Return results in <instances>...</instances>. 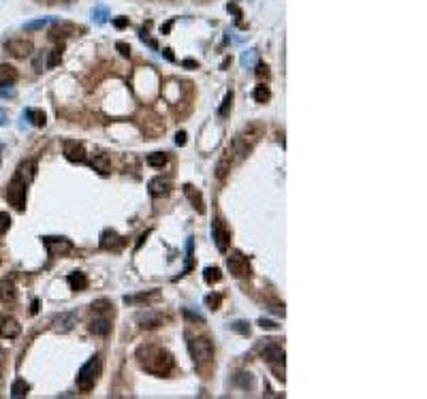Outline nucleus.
<instances>
[{
  "instance_id": "13",
  "label": "nucleus",
  "mask_w": 427,
  "mask_h": 399,
  "mask_svg": "<svg viewBox=\"0 0 427 399\" xmlns=\"http://www.w3.org/2000/svg\"><path fill=\"white\" fill-rule=\"evenodd\" d=\"M43 244L47 245L51 256H62L64 252L73 250V244L67 237H43Z\"/></svg>"
},
{
  "instance_id": "42",
  "label": "nucleus",
  "mask_w": 427,
  "mask_h": 399,
  "mask_svg": "<svg viewBox=\"0 0 427 399\" xmlns=\"http://www.w3.org/2000/svg\"><path fill=\"white\" fill-rule=\"evenodd\" d=\"M256 77L263 79V77H269V70L265 64H256Z\"/></svg>"
},
{
  "instance_id": "10",
  "label": "nucleus",
  "mask_w": 427,
  "mask_h": 399,
  "mask_svg": "<svg viewBox=\"0 0 427 399\" xmlns=\"http://www.w3.org/2000/svg\"><path fill=\"white\" fill-rule=\"evenodd\" d=\"M261 355H263V359H265L269 365H284V356L286 355H284L282 346L269 342L267 346H263V348H261Z\"/></svg>"
},
{
  "instance_id": "9",
  "label": "nucleus",
  "mask_w": 427,
  "mask_h": 399,
  "mask_svg": "<svg viewBox=\"0 0 427 399\" xmlns=\"http://www.w3.org/2000/svg\"><path fill=\"white\" fill-rule=\"evenodd\" d=\"M22 333V325L17 322L13 316L9 314H2L0 316V337L4 339H15L17 335Z\"/></svg>"
},
{
  "instance_id": "46",
  "label": "nucleus",
  "mask_w": 427,
  "mask_h": 399,
  "mask_svg": "<svg viewBox=\"0 0 427 399\" xmlns=\"http://www.w3.org/2000/svg\"><path fill=\"white\" fill-rule=\"evenodd\" d=\"M175 143H178V145H186V133L184 131H180L178 134H175Z\"/></svg>"
},
{
  "instance_id": "7",
  "label": "nucleus",
  "mask_w": 427,
  "mask_h": 399,
  "mask_svg": "<svg viewBox=\"0 0 427 399\" xmlns=\"http://www.w3.org/2000/svg\"><path fill=\"white\" fill-rule=\"evenodd\" d=\"M212 237H214V242H216V248H218L220 252L229 250L231 233H229V228H226V224L220 218H214V222H212Z\"/></svg>"
},
{
  "instance_id": "30",
  "label": "nucleus",
  "mask_w": 427,
  "mask_h": 399,
  "mask_svg": "<svg viewBox=\"0 0 427 399\" xmlns=\"http://www.w3.org/2000/svg\"><path fill=\"white\" fill-rule=\"evenodd\" d=\"M60 60H62V45L49 51V58L45 60V66H47V68H54V66H58V64H60Z\"/></svg>"
},
{
  "instance_id": "33",
  "label": "nucleus",
  "mask_w": 427,
  "mask_h": 399,
  "mask_svg": "<svg viewBox=\"0 0 427 399\" xmlns=\"http://www.w3.org/2000/svg\"><path fill=\"white\" fill-rule=\"evenodd\" d=\"M49 22H51L49 17H41V20H34V22L24 23V30H39V28H43L45 23H49Z\"/></svg>"
},
{
  "instance_id": "20",
  "label": "nucleus",
  "mask_w": 427,
  "mask_h": 399,
  "mask_svg": "<svg viewBox=\"0 0 427 399\" xmlns=\"http://www.w3.org/2000/svg\"><path fill=\"white\" fill-rule=\"evenodd\" d=\"M111 331V320L105 318V316H98L90 322V333H94V335H109Z\"/></svg>"
},
{
  "instance_id": "32",
  "label": "nucleus",
  "mask_w": 427,
  "mask_h": 399,
  "mask_svg": "<svg viewBox=\"0 0 427 399\" xmlns=\"http://www.w3.org/2000/svg\"><path fill=\"white\" fill-rule=\"evenodd\" d=\"M231 107H233V90L226 92L225 101H222V107L218 109V115H220V117H226V115H229V111H231Z\"/></svg>"
},
{
  "instance_id": "3",
  "label": "nucleus",
  "mask_w": 427,
  "mask_h": 399,
  "mask_svg": "<svg viewBox=\"0 0 427 399\" xmlns=\"http://www.w3.org/2000/svg\"><path fill=\"white\" fill-rule=\"evenodd\" d=\"M28 184H30V177H26V173L22 169H17L13 179L7 188V201L9 205H13L17 211L26 209V199H28Z\"/></svg>"
},
{
  "instance_id": "47",
  "label": "nucleus",
  "mask_w": 427,
  "mask_h": 399,
  "mask_svg": "<svg viewBox=\"0 0 427 399\" xmlns=\"http://www.w3.org/2000/svg\"><path fill=\"white\" fill-rule=\"evenodd\" d=\"M182 64H184V66H186V68H197V66H199V64H197L195 60H184Z\"/></svg>"
},
{
  "instance_id": "26",
  "label": "nucleus",
  "mask_w": 427,
  "mask_h": 399,
  "mask_svg": "<svg viewBox=\"0 0 427 399\" xmlns=\"http://www.w3.org/2000/svg\"><path fill=\"white\" fill-rule=\"evenodd\" d=\"M145 162H148L150 167H154V169H162L169 162V156L165 154V152H154V154H150L148 158H145Z\"/></svg>"
},
{
  "instance_id": "38",
  "label": "nucleus",
  "mask_w": 427,
  "mask_h": 399,
  "mask_svg": "<svg viewBox=\"0 0 427 399\" xmlns=\"http://www.w3.org/2000/svg\"><path fill=\"white\" fill-rule=\"evenodd\" d=\"M259 327H261V329H267V331H276V329H278L276 322H273V320H267V318H261V320H259Z\"/></svg>"
},
{
  "instance_id": "39",
  "label": "nucleus",
  "mask_w": 427,
  "mask_h": 399,
  "mask_svg": "<svg viewBox=\"0 0 427 399\" xmlns=\"http://www.w3.org/2000/svg\"><path fill=\"white\" fill-rule=\"evenodd\" d=\"M92 15L96 17V22H105V20H107V11H105V7H96L94 11H92Z\"/></svg>"
},
{
  "instance_id": "37",
  "label": "nucleus",
  "mask_w": 427,
  "mask_h": 399,
  "mask_svg": "<svg viewBox=\"0 0 427 399\" xmlns=\"http://www.w3.org/2000/svg\"><path fill=\"white\" fill-rule=\"evenodd\" d=\"M9 226H11V216L4 214V211H0V235L7 233Z\"/></svg>"
},
{
  "instance_id": "50",
  "label": "nucleus",
  "mask_w": 427,
  "mask_h": 399,
  "mask_svg": "<svg viewBox=\"0 0 427 399\" xmlns=\"http://www.w3.org/2000/svg\"><path fill=\"white\" fill-rule=\"evenodd\" d=\"M4 122H7V113H4V111L0 109V124H4Z\"/></svg>"
},
{
  "instance_id": "16",
  "label": "nucleus",
  "mask_w": 427,
  "mask_h": 399,
  "mask_svg": "<svg viewBox=\"0 0 427 399\" xmlns=\"http://www.w3.org/2000/svg\"><path fill=\"white\" fill-rule=\"evenodd\" d=\"M137 322L141 329H156L162 325V316L158 312H152V310H148V312H141L137 316Z\"/></svg>"
},
{
  "instance_id": "54",
  "label": "nucleus",
  "mask_w": 427,
  "mask_h": 399,
  "mask_svg": "<svg viewBox=\"0 0 427 399\" xmlns=\"http://www.w3.org/2000/svg\"><path fill=\"white\" fill-rule=\"evenodd\" d=\"M0 152H2V145H0Z\"/></svg>"
},
{
  "instance_id": "49",
  "label": "nucleus",
  "mask_w": 427,
  "mask_h": 399,
  "mask_svg": "<svg viewBox=\"0 0 427 399\" xmlns=\"http://www.w3.org/2000/svg\"><path fill=\"white\" fill-rule=\"evenodd\" d=\"M13 90H2V88H0V96H13Z\"/></svg>"
},
{
  "instance_id": "51",
  "label": "nucleus",
  "mask_w": 427,
  "mask_h": 399,
  "mask_svg": "<svg viewBox=\"0 0 427 399\" xmlns=\"http://www.w3.org/2000/svg\"><path fill=\"white\" fill-rule=\"evenodd\" d=\"M37 310H39V301L34 299V301H32V314H37Z\"/></svg>"
},
{
  "instance_id": "29",
  "label": "nucleus",
  "mask_w": 427,
  "mask_h": 399,
  "mask_svg": "<svg viewBox=\"0 0 427 399\" xmlns=\"http://www.w3.org/2000/svg\"><path fill=\"white\" fill-rule=\"evenodd\" d=\"M269 96H271V92H269L267 86H256L254 90H252V98H254L256 103H267Z\"/></svg>"
},
{
  "instance_id": "5",
  "label": "nucleus",
  "mask_w": 427,
  "mask_h": 399,
  "mask_svg": "<svg viewBox=\"0 0 427 399\" xmlns=\"http://www.w3.org/2000/svg\"><path fill=\"white\" fill-rule=\"evenodd\" d=\"M188 350H190V356H192V361H195L197 369H205L207 365H212V361H214V344L209 342L207 337L192 339V342L188 344Z\"/></svg>"
},
{
  "instance_id": "8",
  "label": "nucleus",
  "mask_w": 427,
  "mask_h": 399,
  "mask_svg": "<svg viewBox=\"0 0 427 399\" xmlns=\"http://www.w3.org/2000/svg\"><path fill=\"white\" fill-rule=\"evenodd\" d=\"M124 244H126V239L120 237V235L115 233V231H111V228H107V231L101 233V242H98V245H101L103 250H109V252L122 250V248H124Z\"/></svg>"
},
{
  "instance_id": "19",
  "label": "nucleus",
  "mask_w": 427,
  "mask_h": 399,
  "mask_svg": "<svg viewBox=\"0 0 427 399\" xmlns=\"http://www.w3.org/2000/svg\"><path fill=\"white\" fill-rule=\"evenodd\" d=\"M184 195L188 197V201L192 203V207H195L199 214H205V203H203V197H201V192L199 190H195L192 186H188L186 184L184 186Z\"/></svg>"
},
{
  "instance_id": "52",
  "label": "nucleus",
  "mask_w": 427,
  "mask_h": 399,
  "mask_svg": "<svg viewBox=\"0 0 427 399\" xmlns=\"http://www.w3.org/2000/svg\"><path fill=\"white\" fill-rule=\"evenodd\" d=\"M169 30H171V22H169V23H165V26H162V32H169Z\"/></svg>"
},
{
  "instance_id": "17",
  "label": "nucleus",
  "mask_w": 427,
  "mask_h": 399,
  "mask_svg": "<svg viewBox=\"0 0 427 399\" xmlns=\"http://www.w3.org/2000/svg\"><path fill=\"white\" fill-rule=\"evenodd\" d=\"M17 77H20V73H17L15 66H11V64H0V88L13 86Z\"/></svg>"
},
{
  "instance_id": "21",
  "label": "nucleus",
  "mask_w": 427,
  "mask_h": 399,
  "mask_svg": "<svg viewBox=\"0 0 427 399\" xmlns=\"http://www.w3.org/2000/svg\"><path fill=\"white\" fill-rule=\"evenodd\" d=\"M24 117L30 122L32 126H37V128H43L45 124H47V117H45V113L41 109H26Z\"/></svg>"
},
{
  "instance_id": "12",
  "label": "nucleus",
  "mask_w": 427,
  "mask_h": 399,
  "mask_svg": "<svg viewBox=\"0 0 427 399\" xmlns=\"http://www.w3.org/2000/svg\"><path fill=\"white\" fill-rule=\"evenodd\" d=\"M4 49L15 58H26L32 54V43L28 39H11L9 43L4 45Z\"/></svg>"
},
{
  "instance_id": "44",
  "label": "nucleus",
  "mask_w": 427,
  "mask_h": 399,
  "mask_svg": "<svg viewBox=\"0 0 427 399\" xmlns=\"http://www.w3.org/2000/svg\"><path fill=\"white\" fill-rule=\"evenodd\" d=\"M184 314L188 316L190 320H199V322H203V320H205V318H203L201 314H197V312H190V310H184Z\"/></svg>"
},
{
  "instance_id": "35",
  "label": "nucleus",
  "mask_w": 427,
  "mask_h": 399,
  "mask_svg": "<svg viewBox=\"0 0 427 399\" xmlns=\"http://www.w3.org/2000/svg\"><path fill=\"white\" fill-rule=\"evenodd\" d=\"M231 329H233V331H237V333H242V335H250V325H248L246 320H237V322H233Z\"/></svg>"
},
{
  "instance_id": "34",
  "label": "nucleus",
  "mask_w": 427,
  "mask_h": 399,
  "mask_svg": "<svg viewBox=\"0 0 427 399\" xmlns=\"http://www.w3.org/2000/svg\"><path fill=\"white\" fill-rule=\"evenodd\" d=\"M205 303H207V308L209 310H218L220 308V303H222V295H218V292H212V295H207L205 297Z\"/></svg>"
},
{
  "instance_id": "22",
  "label": "nucleus",
  "mask_w": 427,
  "mask_h": 399,
  "mask_svg": "<svg viewBox=\"0 0 427 399\" xmlns=\"http://www.w3.org/2000/svg\"><path fill=\"white\" fill-rule=\"evenodd\" d=\"M67 282H68V286H71L75 292L86 290V286H88V278H86V273H81V271H73L67 278Z\"/></svg>"
},
{
  "instance_id": "53",
  "label": "nucleus",
  "mask_w": 427,
  "mask_h": 399,
  "mask_svg": "<svg viewBox=\"0 0 427 399\" xmlns=\"http://www.w3.org/2000/svg\"><path fill=\"white\" fill-rule=\"evenodd\" d=\"M0 369H2V363H0ZM0 386H2V372H0Z\"/></svg>"
},
{
  "instance_id": "48",
  "label": "nucleus",
  "mask_w": 427,
  "mask_h": 399,
  "mask_svg": "<svg viewBox=\"0 0 427 399\" xmlns=\"http://www.w3.org/2000/svg\"><path fill=\"white\" fill-rule=\"evenodd\" d=\"M162 54H165V58H167V60H171V62L175 60V58H173V54H171V49H162Z\"/></svg>"
},
{
  "instance_id": "41",
  "label": "nucleus",
  "mask_w": 427,
  "mask_h": 399,
  "mask_svg": "<svg viewBox=\"0 0 427 399\" xmlns=\"http://www.w3.org/2000/svg\"><path fill=\"white\" fill-rule=\"evenodd\" d=\"M139 37H141V41H143V43H148V45L152 47V49H156V51H158V45H156V41H152V39L148 37V32H145V30H141V34H139Z\"/></svg>"
},
{
  "instance_id": "18",
  "label": "nucleus",
  "mask_w": 427,
  "mask_h": 399,
  "mask_svg": "<svg viewBox=\"0 0 427 399\" xmlns=\"http://www.w3.org/2000/svg\"><path fill=\"white\" fill-rule=\"evenodd\" d=\"M0 301L2 303H13L15 301V284L11 278L0 280Z\"/></svg>"
},
{
  "instance_id": "25",
  "label": "nucleus",
  "mask_w": 427,
  "mask_h": 399,
  "mask_svg": "<svg viewBox=\"0 0 427 399\" xmlns=\"http://www.w3.org/2000/svg\"><path fill=\"white\" fill-rule=\"evenodd\" d=\"M92 169H94V171H98L101 175H107L109 173V158L105 156V154H96L94 158H92Z\"/></svg>"
},
{
  "instance_id": "6",
  "label": "nucleus",
  "mask_w": 427,
  "mask_h": 399,
  "mask_svg": "<svg viewBox=\"0 0 427 399\" xmlns=\"http://www.w3.org/2000/svg\"><path fill=\"white\" fill-rule=\"evenodd\" d=\"M226 267H229V271L235 275V278H239V280L250 278V273H252L250 261L242 254V252H237V250H233L231 254L226 256Z\"/></svg>"
},
{
  "instance_id": "45",
  "label": "nucleus",
  "mask_w": 427,
  "mask_h": 399,
  "mask_svg": "<svg viewBox=\"0 0 427 399\" xmlns=\"http://www.w3.org/2000/svg\"><path fill=\"white\" fill-rule=\"evenodd\" d=\"M252 60H254V51H250V54H244V56H242V64H244V66L252 64Z\"/></svg>"
},
{
  "instance_id": "15",
  "label": "nucleus",
  "mask_w": 427,
  "mask_h": 399,
  "mask_svg": "<svg viewBox=\"0 0 427 399\" xmlns=\"http://www.w3.org/2000/svg\"><path fill=\"white\" fill-rule=\"evenodd\" d=\"M75 325H77V312H62L54 318V329L60 333H68Z\"/></svg>"
},
{
  "instance_id": "23",
  "label": "nucleus",
  "mask_w": 427,
  "mask_h": 399,
  "mask_svg": "<svg viewBox=\"0 0 427 399\" xmlns=\"http://www.w3.org/2000/svg\"><path fill=\"white\" fill-rule=\"evenodd\" d=\"M73 23H67V22H60V23H56L54 28H51V32H49V37L54 39V41H58V39H64V37H68V34H73Z\"/></svg>"
},
{
  "instance_id": "43",
  "label": "nucleus",
  "mask_w": 427,
  "mask_h": 399,
  "mask_svg": "<svg viewBox=\"0 0 427 399\" xmlns=\"http://www.w3.org/2000/svg\"><path fill=\"white\" fill-rule=\"evenodd\" d=\"M113 26L120 28V30L122 28H126L128 26V17H118V20H113Z\"/></svg>"
},
{
  "instance_id": "24",
  "label": "nucleus",
  "mask_w": 427,
  "mask_h": 399,
  "mask_svg": "<svg viewBox=\"0 0 427 399\" xmlns=\"http://www.w3.org/2000/svg\"><path fill=\"white\" fill-rule=\"evenodd\" d=\"M28 391H30V384L24 378H15L11 384V397H26Z\"/></svg>"
},
{
  "instance_id": "14",
  "label": "nucleus",
  "mask_w": 427,
  "mask_h": 399,
  "mask_svg": "<svg viewBox=\"0 0 427 399\" xmlns=\"http://www.w3.org/2000/svg\"><path fill=\"white\" fill-rule=\"evenodd\" d=\"M148 190H150V195L154 197V199H160V197H167L169 192H171V181H169L167 177H154V179H150V184H148Z\"/></svg>"
},
{
  "instance_id": "31",
  "label": "nucleus",
  "mask_w": 427,
  "mask_h": 399,
  "mask_svg": "<svg viewBox=\"0 0 427 399\" xmlns=\"http://www.w3.org/2000/svg\"><path fill=\"white\" fill-rule=\"evenodd\" d=\"M111 308H113V305H111L109 299H96V301H92V312H96V314H105V312H109Z\"/></svg>"
},
{
  "instance_id": "2",
  "label": "nucleus",
  "mask_w": 427,
  "mask_h": 399,
  "mask_svg": "<svg viewBox=\"0 0 427 399\" xmlns=\"http://www.w3.org/2000/svg\"><path fill=\"white\" fill-rule=\"evenodd\" d=\"M137 361L148 374L167 376L173 369V355L160 346L143 344L137 348Z\"/></svg>"
},
{
  "instance_id": "11",
  "label": "nucleus",
  "mask_w": 427,
  "mask_h": 399,
  "mask_svg": "<svg viewBox=\"0 0 427 399\" xmlns=\"http://www.w3.org/2000/svg\"><path fill=\"white\" fill-rule=\"evenodd\" d=\"M64 156H67V160H71V162H86L88 160V154H86V150H84V145L79 143V141H64Z\"/></svg>"
},
{
  "instance_id": "28",
  "label": "nucleus",
  "mask_w": 427,
  "mask_h": 399,
  "mask_svg": "<svg viewBox=\"0 0 427 399\" xmlns=\"http://www.w3.org/2000/svg\"><path fill=\"white\" fill-rule=\"evenodd\" d=\"M203 280H205L207 284H216V282L222 280V271L218 267H205V271H203Z\"/></svg>"
},
{
  "instance_id": "4",
  "label": "nucleus",
  "mask_w": 427,
  "mask_h": 399,
  "mask_svg": "<svg viewBox=\"0 0 427 399\" xmlns=\"http://www.w3.org/2000/svg\"><path fill=\"white\" fill-rule=\"evenodd\" d=\"M98 376H101V356L94 355L88 363H84L77 374V389L81 393H88L94 389V384L98 382Z\"/></svg>"
},
{
  "instance_id": "27",
  "label": "nucleus",
  "mask_w": 427,
  "mask_h": 399,
  "mask_svg": "<svg viewBox=\"0 0 427 399\" xmlns=\"http://www.w3.org/2000/svg\"><path fill=\"white\" fill-rule=\"evenodd\" d=\"M235 384L242 386V389H252V386H254L252 374H250V372H239V374L235 376Z\"/></svg>"
},
{
  "instance_id": "40",
  "label": "nucleus",
  "mask_w": 427,
  "mask_h": 399,
  "mask_svg": "<svg viewBox=\"0 0 427 399\" xmlns=\"http://www.w3.org/2000/svg\"><path fill=\"white\" fill-rule=\"evenodd\" d=\"M115 49H118V51H120V54L124 56V58H128V56H131V45L122 43V41H120V43H115Z\"/></svg>"
},
{
  "instance_id": "1",
  "label": "nucleus",
  "mask_w": 427,
  "mask_h": 399,
  "mask_svg": "<svg viewBox=\"0 0 427 399\" xmlns=\"http://www.w3.org/2000/svg\"><path fill=\"white\" fill-rule=\"evenodd\" d=\"M263 131H265V128H263L261 122H252V124H248L242 133H237L235 137H233V141L226 145L225 154H222V158L218 160V167H216V175H218L220 179L252 152L256 141L261 139Z\"/></svg>"
},
{
  "instance_id": "36",
  "label": "nucleus",
  "mask_w": 427,
  "mask_h": 399,
  "mask_svg": "<svg viewBox=\"0 0 427 399\" xmlns=\"http://www.w3.org/2000/svg\"><path fill=\"white\" fill-rule=\"evenodd\" d=\"M186 254H188V256H186L188 261H186V269H184V273H188L190 269H192V237L188 239V242H186ZM184 273H182V275H184Z\"/></svg>"
}]
</instances>
